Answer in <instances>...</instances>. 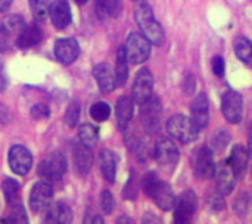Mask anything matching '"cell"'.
Returning <instances> with one entry per match:
<instances>
[{
    "label": "cell",
    "instance_id": "12",
    "mask_svg": "<svg viewBox=\"0 0 252 224\" xmlns=\"http://www.w3.org/2000/svg\"><path fill=\"white\" fill-rule=\"evenodd\" d=\"M7 161H9V167L10 170L18 174V176H25L32 165V155L31 152L22 146V145H15L9 149V155H7Z\"/></svg>",
    "mask_w": 252,
    "mask_h": 224
},
{
    "label": "cell",
    "instance_id": "28",
    "mask_svg": "<svg viewBox=\"0 0 252 224\" xmlns=\"http://www.w3.org/2000/svg\"><path fill=\"white\" fill-rule=\"evenodd\" d=\"M233 47H235V53L236 56L245 62L247 65H251V59H252V47H251V41L250 38L241 35L235 40L233 43Z\"/></svg>",
    "mask_w": 252,
    "mask_h": 224
},
{
    "label": "cell",
    "instance_id": "27",
    "mask_svg": "<svg viewBox=\"0 0 252 224\" xmlns=\"http://www.w3.org/2000/svg\"><path fill=\"white\" fill-rule=\"evenodd\" d=\"M128 61H127V56H126V52H124V47H120L118 49V53H117V65H115V84L117 86H124L127 83V78H128Z\"/></svg>",
    "mask_w": 252,
    "mask_h": 224
},
{
    "label": "cell",
    "instance_id": "2",
    "mask_svg": "<svg viewBox=\"0 0 252 224\" xmlns=\"http://www.w3.org/2000/svg\"><path fill=\"white\" fill-rule=\"evenodd\" d=\"M134 16H136L137 25L140 27L143 35L149 40V43L162 46L165 41V32H164L162 25L155 19L151 6H148L146 3L142 1L136 9Z\"/></svg>",
    "mask_w": 252,
    "mask_h": 224
},
{
    "label": "cell",
    "instance_id": "8",
    "mask_svg": "<svg viewBox=\"0 0 252 224\" xmlns=\"http://www.w3.org/2000/svg\"><path fill=\"white\" fill-rule=\"evenodd\" d=\"M198 208V199L193 191H185L174 204V222L180 224L190 223Z\"/></svg>",
    "mask_w": 252,
    "mask_h": 224
},
{
    "label": "cell",
    "instance_id": "41",
    "mask_svg": "<svg viewBox=\"0 0 252 224\" xmlns=\"http://www.w3.org/2000/svg\"><path fill=\"white\" fill-rule=\"evenodd\" d=\"M6 86H7V80H6V72H4V66H3V62L0 59V92L6 90Z\"/></svg>",
    "mask_w": 252,
    "mask_h": 224
},
{
    "label": "cell",
    "instance_id": "37",
    "mask_svg": "<svg viewBox=\"0 0 252 224\" xmlns=\"http://www.w3.org/2000/svg\"><path fill=\"white\" fill-rule=\"evenodd\" d=\"M96 6L105 15H114L118 7V0H96Z\"/></svg>",
    "mask_w": 252,
    "mask_h": 224
},
{
    "label": "cell",
    "instance_id": "9",
    "mask_svg": "<svg viewBox=\"0 0 252 224\" xmlns=\"http://www.w3.org/2000/svg\"><path fill=\"white\" fill-rule=\"evenodd\" d=\"M53 198V189L52 185L47 180H40L37 182L30 193V208L34 214L44 213L47 207L52 204Z\"/></svg>",
    "mask_w": 252,
    "mask_h": 224
},
{
    "label": "cell",
    "instance_id": "15",
    "mask_svg": "<svg viewBox=\"0 0 252 224\" xmlns=\"http://www.w3.org/2000/svg\"><path fill=\"white\" fill-rule=\"evenodd\" d=\"M55 56L63 65H71L80 56V44L74 38H59L55 43Z\"/></svg>",
    "mask_w": 252,
    "mask_h": 224
},
{
    "label": "cell",
    "instance_id": "32",
    "mask_svg": "<svg viewBox=\"0 0 252 224\" xmlns=\"http://www.w3.org/2000/svg\"><path fill=\"white\" fill-rule=\"evenodd\" d=\"M1 191H3L4 199L9 204V202H13L16 199V195H18V191H19V185L13 179H4L1 182Z\"/></svg>",
    "mask_w": 252,
    "mask_h": 224
},
{
    "label": "cell",
    "instance_id": "31",
    "mask_svg": "<svg viewBox=\"0 0 252 224\" xmlns=\"http://www.w3.org/2000/svg\"><path fill=\"white\" fill-rule=\"evenodd\" d=\"M90 115L94 121L97 123H103L109 118L111 115V106L105 102H96L92 108H90Z\"/></svg>",
    "mask_w": 252,
    "mask_h": 224
},
{
    "label": "cell",
    "instance_id": "39",
    "mask_svg": "<svg viewBox=\"0 0 252 224\" xmlns=\"http://www.w3.org/2000/svg\"><path fill=\"white\" fill-rule=\"evenodd\" d=\"M226 64H224V59L221 58V56H216L214 59H213V72H214V75H217V77H224V71H226V66H224Z\"/></svg>",
    "mask_w": 252,
    "mask_h": 224
},
{
    "label": "cell",
    "instance_id": "20",
    "mask_svg": "<svg viewBox=\"0 0 252 224\" xmlns=\"http://www.w3.org/2000/svg\"><path fill=\"white\" fill-rule=\"evenodd\" d=\"M44 223L47 224H68L72 222V211L65 202H56L49 205L44 211Z\"/></svg>",
    "mask_w": 252,
    "mask_h": 224
},
{
    "label": "cell",
    "instance_id": "26",
    "mask_svg": "<svg viewBox=\"0 0 252 224\" xmlns=\"http://www.w3.org/2000/svg\"><path fill=\"white\" fill-rule=\"evenodd\" d=\"M78 139L81 142V145L87 146L89 149L94 148L99 142V130L96 126L93 124H81L78 128Z\"/></svg>",
    "mask_w": 252,
    "mask_h": 224
},
{
    "label": "cell",
    "instance_id": "42",
    "mask_svg": "<svg viewBox=\"0 0 252 224\" xmlns=\"http://www.w3.org/2000/svg\"><path fill=\"white\" fill-rule=\"evenodd\" d=\"M188 80H189V83H185V89L188 93H192V90H195V77L192 74H189Z\"/></svg>",
    "mask_w": 252,
    "mask_h": 224
},
{
    "label": "cell",
    "instance_id": "43",
    "mask_svg": "<svg viewBox=\"0 0 252 224\" xmlns=\"http://www.w3.org/2000/svg\"><path fill=\"white\" fill-rule=\"evenodd\" d=\"M12 1L13 0H0V12H6L10 7Z\"/></svg>",
    "mask_w": 252,
    "mask_h": 224
},
{
    "label": "cell",
    "instance_id": "16",
    "mask_svg": "<svg viewBox=\"0 0 252 224\" xmlns=\"http://www.w3.org/2000/svg\"><path fill=\"white\" fill-rule=\"evenodd\" d=\"M47 16H50L55 28H66L71 24V7L68 0H53L52 3H49Z\"/></svg>",
    "mask_w": 252,
    "mask_h": 224
},
{
    "label": "cell",
    "instance_id": "25",
    "mask_svg": "<svg viewBox=\"0 0 252 224\" xmlns=\"http://www.w3.org/2000/svg\"><path fill=\"white\" fill-rule=\"evenodd\" d=\"M99 167L106 182L114 183L117 177V160L111 151H102L99 154Z\"/></svg>",
    "mask_w": 252,
    "mask_h": 224
},
{
    "label": "cell",
    "instance_id": "29",
    "mask_svg": "<svg viewBox=\"0 0 252 224\" xmlns=\"http://www.w3.org/2000/svg\"><path fill=\"white\" fill-rule=\"evenodd\" d=\"M9 205H10V207H9V211H7V214H6V217L1 219V223H28L27 211H25V208H24L21 204L9 202Z\"/></svg>",
    "mask_w": 252,
    "mask_h": 224
},
{
    "label": "cell",
    "instance_id": "18",
    "mask_svg": "<svg viewBox=\"0 0 252 224\" xmlns=\"http://www.w3.org/2000/svg\"><path fill=\"white\" fill-rule=\"evenodd\" d=\"M190 120L201 130L207 127L210 120V105L205 93H199L190 105Z\"/></svg>",
    "mask_w": 252,
    "mask_h": 224
},
{
    "label": "cell",
    "instance_id": "45",
    "mask_svg": "<svg viewBox=\"0 0 252 224\" xmlns=\"http://www.w3.org/2000/svg\"><path fill=\"white\" fill-rule=\"evenodd\" d=\"M134 1H137V3H142L143 0H134Z\"/></svg>",
    "mask_w": 252,
    "mask_h": 224
},
{
    "label": "cell",
    "instance_id": "35",
    "mask_svg": "<svg viewBox=\"0 0 252 224\" xmlns=\"http://www.w3.org/2000/svg\"><path fill=\"white\" fill-rule=\"evenodd\" d=\"M230 142V133L229 131H226L224 128H220V130H217L216 133H214V137H213V145H214V148L220 152V151H223L226 146H227V143Z\"/></svg>",
    "mask_w": 252,
    "mask_h": 224
},
{
    "label": "cell",
    "instance_id": "24",
    "mask_svg": "<svg viewBox=\"0 0 252 224\" xmlns=\"http://www.w3.org/2000/svg\"><path fill=\"white\" fill-rule=\"evenodd\" d=\"M133 112H134L133 99H130L128 96H121L117 100V106H115L117 123L121 128H126L128 126V123L133 118Z\"/></svg>",
    "mask_w": 252,
    "mask_h": 224
},
{
    "label": "cell",
    "instance_id": "21",
    "mask_svg": "<svg viewBox=\"0 0 252 224\" xmlns=\"http://www.w3.org/2000/svg\"><path fill=\"white\" fill-rule=\"evenodd\" d=\"M248 160H250V155H248L247 148H244L241 145H236L232 149V154H230V158H229L227 164L232 168L236 179H244V176H245V173L248 170Z\"/></svg>",
    "mask_w": 252,
    "mask_h": 224
},
{
    "label": "cell",
    "instance_id": "40",
    "mask_svg": "<svg viewBox=\"0 0 252 224\" xmlns=\"http://www.w3.org/2000/svg\"><path fill=\"white\" fill-rule=\"evenodd\" d=\"M210 205L213 207V210H214V211H220V210H223V207H224V202H223V198H221V195H217V193H214V195L211 196V202H210Z\"/></svg>",
    "mask_w": 252,
    "mask_h": 224
},
{
    "label": "cell",
    "instance_id": "17",
    "mask_svg": "<svg viewBox=\"0 0 252 224\" xmlns=\"http://www.w3.org/2000/svg\"><path fill=\"white\" fill-rule=\"evenodd\" d=\"M213 177L216 179V185H217V191L221 195H229L232 193V191L235 189V183H236V177L232 171V168L229 167L227 162H221L214 168V174Z\"/></svg>",
    "mask_w": 252,
    "mask_h": 224
},
{
    "label": "cell",
    "instance_id": "13",
    "mask_svg": "<svg viewBox=\"0 0 252 224\" xmlns=\"http://www.w3.org/2000/svg\"><path fill=\"white\" fill-rule=\"evenodd\" d=\"M193 171H195V176L201 180H207V179H211L213 174H214V168H216V164H214V155H213V151L208 148V146H202L198 149V152L195 154L193 157Z\"/></svg>",
    "mask_w": 252,
    "mask_h": 224
},
{
    "label": "cell",
    "instance_id": "5",
    "mask_svg": "<svg viewBox=\"0 0 252 224\" xmlns=\"http://www.w3.org/2000/svg\"><path fill=\"white\" fill-rule=\"evenodd\" d=\"M162 105L158 96H151L146 102L142 103L140 108V123L149 134H155L159 131Z\"/></svg>",
    "mask_w": 252,
    "mask_h": 224
},
{
    "label": "cell",
    "instance_id": "36",
    "mask_svg": "<svg viewBox=\"0 0 252 224\" xmlns=\"http://www.w3.org/2000/svg\"><path fill=\"white\" fill-rule=\"evenodd\" d=\"M115 207V199L109 191H103L100 195V208L105 214H111Z\"/></svg>",
    "mask_w": 252,
    "mask_h": 224
},
{
    "label": "cell",
    "instance_id": "14",
    "mask_svg": "<svg viewBox=\"0 0 252 224\" xmlns=\"http://www.w3.org/2000/svg\"><path fill=\"white\" fill-rule=\"evenodd\" d=\"M24 19L21 16L12 15L7 16L1 24H0V52H7L12 44H13V38H16V35L19 34V31L24 27Z\"/></svg>",
    "mask_w": 252,
    "mask_h": 224
},
{
    "label": "cell",
    "instance_id": "6",
    "mask_svg": "<svg viewBox=\"0 0 252 224\" xmlns=\"http://www.w3.org/2000/svg\"><path fill=\"white\" fill-rule=\"evenodd\" d=\"M180 158L177 145L170 139H161L155 146V160L161 170L165 173H173Z\"/></svg>",
    "mask_w": 252,
    "mask_h": 224
},
{
    "label": "cell",
    "instance_id": "10",
    "mask_svg": "<svg viewBox=\"0 0 252 224\" xmlns=\"http://www.w3.org/2000/svg\"><path fill=\"white\" fill-rule=\"evenodd\" d=\"M221 109H223L224 118L230 124L241 123L242 115H244V99H242L241 93H238L235 90L226 92L221 99Z\"/></svg>",
    "mask_w": 252,
    "mask_h": 224
},
{
    "label": "cell",
    "instance_id": "33",
    "mask_svg": "<svg viewBox=\"0 0 252 224\" xmlns=\"http://www.w3.org/2000/svg\"><path fill=\"white\" fill-rule=\"evenodd\" d=\"M233 210H235V213H236L239 217H242V219L248 214V211H250V195H248L247 192H242V193L236 198V201H235V204H233Z\"/></svg>",
    "mask_w": 252,
    "mask_h": 224
},
{
    "label": "cell",
    "instance_id": "23",
    "mask_svg": "<svg viewBox=\"0 0 252 224\" xmlns=\"http://www.w3.org/2000/svg\"><path fill=\"white\" fill-rule=\"evenodd\" d=\"M93 164V155L92 151L84 145H77L74 149V165L80 176L89 174Z\"/></svg>",
    "mask_w": 252,
    "mask_h": 224
},
{
    "label": "cell",
    "instance_id": "7",
    "mask_svg": "<svg viewBox=\"0 0 252 224\" xmlns=\"http://www.w3.org/2000/svg\"><path fill=\"white\" fill-rule=\"evenodd\" d=\"M66 171V160L61 152H53L46 157L38 165V176L47 182H59Z\"/></svg>",
    "mask_w": 252,
    "mask_h": 224
},
{
    "label": "cell",
    "instance_id": "44",
    "mask_svg": "<svg viewBox=\"0 0 252 224\" xmlns=\"http://www.w3.org/2000/svg\"><path fill=\"white\" fill-rule=\"evenodd\" d=\"M75 3H77V4H80V6H83V4H86V3H87V0H75Z\"/></svg>",
    "mask_w": 252,
    "mask_h": 224
},
{
    "label": "cell",
    "instance_id": "19",
    "mask_svg": "<svg viewBox=\"0 0 252 224\" xmlns=\"http://www.w3.org/2000/svg\"><path fill=\"white\" fill-rule=\"evenodd\" d=\"M93 77L100 89L102 93H111L115 90L117 84H115V75L114 71L111 69V66L105 62L97 64L93 68Z\"/></svg>",
    "mask_w": 252,
    "mask_h": 224
},
{
    "label": "cell",
    "instance_id": "4",
    "mask_svg": "<svg viewBox=\"0 0 252 224\" xmlns=\"http://www.w3.org/2000/svg\"><path fill=\"white\" fill-rule=\"evenodd\" d=\"M124 52L127 56V61L130 64L139 65L149 59L151 55V43L149 40L140 34V32H131L126 41Z\"/></svg>",
    "mask_w": 252,
    "mask_h": 224
},
{
    "label": "cell",
    "instance_id": "30",
    "mask_svg": "<svg viewBox=\"0 0 252 224\" xmlns=\"http://www.w3.org/2000/svg\"><path fill=\"white\" fill-rule=\"evenodd\" d=\"M50 0H28L30 9L35 21H44L47 18Z\"/></svg>",
    "mask_w": 252,
    "mask_h": 224
},
{
    "label": "cell",
    "instance_id": "3",
    "mask_svg": "<svg viewBox=\"0 0 252 224\" xmlns=\"http://www.w3.org/2000/svg\"><path fill=\"white\" fill-rule=\"evenodd\" d=\"M167 131L177 142H180L183 145H189L198 139L199 128L186 115L176 114L167 121Z\"/></svg>",
    "mask_w": 252,
    "mask_h": 224
},
{
    "label": "cell",
    "instance_id": "22",
    "mask_svg": "<svg viewBox=\"0 0 252 224\" xmlns=\"http://www.w3.org/2000/svg\"><path fill=\"white\" fill-rule=\"evenodd\" d=\"M15 41L19 49H31L41 41V30L35 24L24 25Z\"/></svg>",
    "mask_w": 252,
    "mask_h": 224
},
{
    "label": "cell",
    "instance_id": "38",
    "mask_svg": "<svg viewBox=\"0 0 252 224\" xmlns=\"http://www.w3.org/2000/svg\"><path fill=\"white\" fill-rule=\"evenodd\" d=\"M30 112H31V117L34 120H46L50 115V109L46 103H35Z\"/></svg>",
    "mask_w": 252,
    "mask_h": 224
},
{
    "label": "cell",
    "instance_id": "11",
    "mask_svg": "<svg viewBox=\"0 0 252 224\" xmlns=\"http://www.w3.org/2000/svg\"><path fill=\"white\" fill-rule=\"evenodd\" d=\"M154 89V77L148 68H142L137 71L133 81V102L142 105L152 96Z\"/></svg>",
    "mask_w": 252,
    "mask_h": 224
},
{
    "label": "cell",
    "instance_id": "34",
    "mask_svg": "<svg viewBox=\"0 0 252 224\" xmlns=\"http://www.w3.org/2000/svg\"><path fill=\"white\" fill-rule=\"evenodd\" d=\"M63 118H65V123H66L69 127H75V126H77L78 118H80V105H78V102H72V103L66 108V112H65Z\"/></svg>",
    "mask_w": 252,
    "mask_h": 224
},
{
    "label": "cell",
    "instance_id": "1",
    "mask_svg": "<svg viewBox=\"0 0 252 224\" xmlns=\"http://www.w3.org/2000/svg\"><path fill=\"white\" fill-rule=\"evenodd\" d=\"M142 186H143V192L164 211H170L174 208V204H176V195L173 192V189L165 183L162 182L154 171L148 173L145 177H143V182H142Z\"/></svg>",
    "mask_w": 252,
    "mask_h": 224
}]
</instances>
